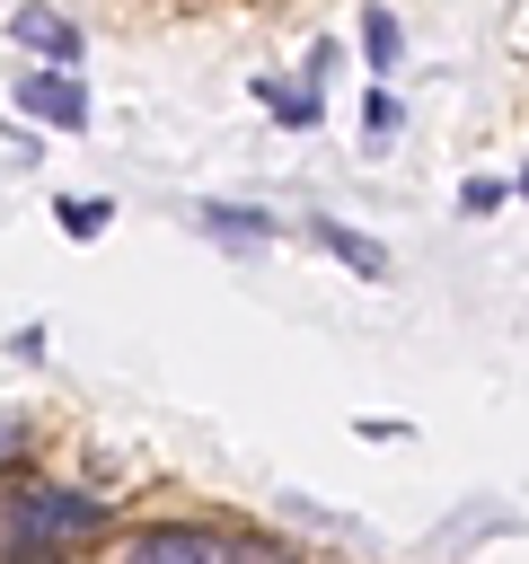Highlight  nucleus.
I'll return each mask as SVG.
<instances>
[{
    "mask_svg": "<svg viewBox=\"0 0 529 564\" xmlns=\"http://www.w3.org/2000/svg\"><path fill=\"white\" fill-rule=\"evenodd\" d=\"M97 529H106V511H97L88 494H71V485H18V494H9V546H26V555L79 546V538H97Z\"/></svg>",
    "mask_w": 529,
    "mask_h": 564,
    "instance_id": "nucleus-1",
    "label": "nucleus"
},
{
    "mask_svg": "<svg viewBox=\"0 0 529 564\" xmlns=\"http://www.w3.org/2000/svg\"><path fill=\"white\" fill-rule=\"evenodd\" d=\"M123 564H247V546L220 529H141L123 546Z\"/></svg>",
    "mask_w": 529,
    "mask_h": 564,
    "instance_id": "nucleus-2",
    "label": "nucleus"
},
{
    "mask_svg": "<svg viewBox=\"0 0 529 564\" xmlns=\"http://www.w3.org/2000/svg\"><path fill=\"white\" fill-rule=\"evenodd\" d=\"M18 106H26L35 123H62V132L88 123V88H79L71 70H35V79H18Z\"/></svg>",
    "mask_w": 529,
    "mask_h": 564,
    "instance_id": "nucleus-3",
    "label": "nucleus"
},
{
    "mask_svg": "<svg viewBox=\"0 0 529 564\" xmlns=\"http://www.w3.org/2000/svg\"><path fill=\"white\" fill-rule=\"evenodd\" d=\"M9 35H18V44H35V53H53V62H71V53H79V26H71V18H44V9H18V18H9Z\"/></svg>",
    "mask_w": 529,
    "mask_h": 564,
    "instance_id": "nucleus-4",
    "label": "nucleus"
},
{
    "mask_svg": "<svg viewBox=\"0 0 529 564\" xmlns=\"http://www.w3.org/2000/svg\"><path fill=\"white\" fill-rule=\"evenodd\" d=\"M317 238H326V247H335V256H344V264H361V273H388V256H379V247H370V238H353V229H344V220H317Z\"/></svg>",
    "mask_w": 529,
    "mask_h": 564,
    "instance_id": "nucleus-5",
    "label": "nucleus"
},
{
    "mask_svg": "<svg viewBox=\"0 0 529 564\" xmlns=\"http://www.w3.org/2000/svg\"><path fill=\"white\" fill-rule=\"evenodd\" d=\"M361 53H370L379 70L397 62V18H388V9H370V18H361Z\"/></svg>",
    "mask_w": 529,
    "mask_h": 564,
    "instance_id": "nucleus-6",
    "label": "nucleus"
},
{
    "mask_svg": "<svg viewBox=\"0 0 529 564\" xmlns=\"http://www.w3.org/2000/svg\"><path fill=\"white\" fill-rule=\"evenodd\" d=\"M106 220H115V203H88V194H71V203H62V229H71V238H97Z\"/></svg>",
    "mask_w": 529,
    "mask_h": 564,
    "instance_id": "nucleus-7",
    "label": "nucleus"
},
{
    "mask_svg": "<svg viewBox=\"0 0 529 564\" xmlns=\"http://www.w3.org/2000/svg\"><path fill=\"white\" fill-rule=\"evenodd\" d=\"M256 97H264V106H273L282 123H317V97H300V88H273V79H264Z\"/></svg>",
    "mask_w": 529,
    "mask_h": 564,
    "instance_id": "nucleus-8",
    "label": "nucleus"
},
{
    "mask_svg": "<svg viewBox=\"0 0 529 564\" xmlns=\"http://www.w3.org/2000/svg\"><path fill=\"white\" fill-rule=\"evenodd\" d=\"M361 123H370V132L388 141V132H397V97H388V88H370V106H361Z\"/></svg>",
    "mask_w": 529,
    "mask_h": 564,
    "instance_id": "nucleus-9",
    "label": "nucleus"
},
{
    "mask_svg": "<svg viewBox=\"0 0 529 564\" xmlns=\"http://www.w3.org/2000/svg\"><path fill=\"white\" fill-rule=\"evenodd\" d=\"M18 449H26V423H9V414H0V467H9Z\"/></svg>",
    "mask_w": 529,
    "mask_h": 564,
    "instance_id": "nucleus-10",
    "label": "nucleus"
},
{
    "mask_svg": "<svg viewBox=\"0 0 529 564\" xmlns=\"http://www.w3.org/2000/svg\"><path fill=\"white\" fill-rule=\"evenodd\" d=\"M520 185H529V176H520Z\"/></svg>",
    "mask_w": 529,
    "mask_h": 564,
    "instance_id": "nucleus-11",
    "label": "nucleus"
}]
</instances>
